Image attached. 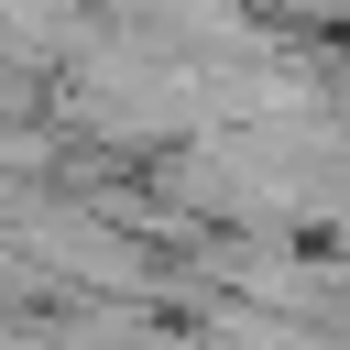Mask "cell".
I'll list each match as a JSON object with an SVG mask.
<instances>
[{"instance_id":"2","label":"cell","mask_w":350,"mask_h":350,"mask_svg":"<svg viewBox=\"0 0 350 350\" xmlns=\"http://www.w3.org/2000/svg\"><path fill=\"white\" fill-rule=\"evenodd\" d=\"M0 33L22 55H77L88 44V11H66V0H0Z\"/></svg>"},{"instance_id":"1","label":"cell","mask_w":350,"mask_h":350,"mask_svg":"<svg viewBox=\"0 0 350 350\" xmlns=\"http://www.w3.org/2000/svg\"><path fill=\"white\" fill-rule=\"evenodd\" d=\"M208 109H219V77L186 66L175 44H120L77 66V120L109 142H164V131H197Z\"/></svg>"}]
</instances>
